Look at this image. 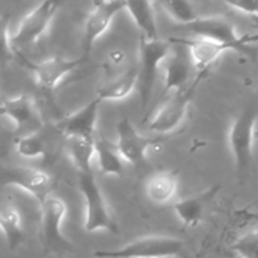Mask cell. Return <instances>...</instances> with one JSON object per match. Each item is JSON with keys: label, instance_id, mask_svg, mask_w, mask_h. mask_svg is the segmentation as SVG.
<instances>
[{"label": "cell", "instance_id": "f546056e", "mask_svg": "<svg viewBox=\"0 0 258 258\" xmlns=\"http://www.w3.org/2000/svg\"><path fill=\"white\" fill-rule=\"evenodd\" d=\"M116 2V0H95V4H101V3H111Z\"/></svg>", "mask_w": 258, "mask_h": 258}, {"label": "cell", "instance_id": "5b68a950", "mask_svg": "<svg viewBox=\"0 0 258 258\" xmlns=\"http://www.w3.org/2000/svg\"><path fill=\"white\" fill-rule=\"evenodd\" d=\"M257 112L247 108L232 121L228 131V145L233 158L234 166L239 175H243L251 168L253 160L254 139H256Z\"/></svg>", "mask_w": 258, "mask_h": 258}, {"label": "cell", "instance_id": "5bb4252c", "mask_svg": "<svg viewBox=\"0 0 258 258\" xmlns=\"http://www.w3.org/2000/svg\"><path fill=\"white\" fill-rule=\"evenodd\" d=\"M101 103L102 102L97 97H95L77 111L60 118L55 123V131L59 133L64 139L72 138V136L96 138Z\"/></svg>", "mask_w": 258, "mask_h": 258}, {"label": "cell", "instance_id": "d4e9b609", "mask_svg": "<svg viewBox=\"0 0 258 258\" xmlns=\"http://www.w3.org/2000/svg\"><path fill=\"white\" fill-rule=\"evenodd\" d=\"M174 22L185 25L199 17L190 0H153Z\"/></svg>", "mask_w": 258, "mask_h": 258}, {"label": "cell", "instance_id": "7a4b0ae2", "mask_svg": "<svg viewBox=\"0 0 258 258\" xmlns=\"http://www.w3.org/2000/svg\"><path fill=\"white\" fill-rule=\"evenodd\" d=\"M174 45L169 39L158 38H146L141 35L139 44V64L138 68V85L140 96L141 108L145 111L153 97L154 87H155L156 76L159 68L164 60L170 54Z\"/></svg>", "mask_w": 258, "mask_h": 258}, {"label": "cell", "instance_id": "4316f807", "mask_svg": "<svg viewBox=\"0 0 258 258\" xmlns=\"http://www.w3.org/2000/svg\"><path fill=\"white\" fill-rule=\"evenodd\" d=\"M232 251L237 258H257L258 236L256 229L239 237L232 246Z\"/></svg>", "mask_w": 258, "mask_h": 258}, {"label": "cell", "instance_id": "7402d4cb", "mask_svg": "<svg viewBox=\"0 0 258 258\" xmlns=\"http://www.w3.org/2000/svg\"><path fill=\"white\" fill-rule=\"evenodd\" d=\"M95 159L103 175L121 176L125 170V163L116 149L115 143L103 135L96 136Z\"/></svg>", "mask_w": 258, "mask_h": 258}, {"label": "cell", "instance_id": "ffe728a7", "mask_svg": "<svg viewBox=\"0 0 258 258\" xmlns=\"http://www.w3.org/2000/svg\"><path fill=\"white\" fill-rule=\"evenodd\" d=\"M123 9L127 10L143 37H159L155 4L153 0H123Z\"/></svg>", "mask_w": 258, "mask_h": 258}, {"label": "cell", "instance_id": "30bf717a", "mask_svg": "<svg viewBox=\"0 0 258 258\" xmlns=\"http://www.w3.org/2000/svg\"><path fill=\"white\" fill-rule=\"evenodd\" d=\"M0 183L25 191L34 198L38 204L52 194V178L49 174L30 166H8L2 169Z\"/></svg>", "mask_w": 258, "mask_h": 258}, {"label": "cell", "instance_id": "6da1fadb", "mask_svg": "<svg viewBox=\"0 0 258 258\" xmlns=\"http://www.w3.org/2000/svg\"><path fill=\"white\" fill-rule=\"evenodd\" d=\"M78 188L83 199V229L87 233L107 232L118 233L115 221L105 194L95 176V171L78 174Z\"/></svg>", "mask_w": 258, "mask_h": 258}, {"label": "cell", "instance_id": "3957f363", "mask_svg": "<svg viewBox=\"0 0 258 258\" xmlns=\"http://www.w3.org/2000/svg\"><path fill=\"white\" fill-rule=\"evenodd\" d=\"M207 76L208 73H198L186 87L174 91L170 96L164 98L163 103L149 120V130L161 135L174 133L183 123L194 95Z\"/></svg>", "mask_w": 258, "mask_h": 258}, {"label": "cell", "instance_id": "83f0119b", "mask_svg": "<svg viewBox=\"0 0 258 258\" xmlns=\"http://www.w3.org/2000/svg\"><path fill=\"white\" fill-rule=\"evenodd\" d=\"M217 2L223 3V4L243 13L248 17L254 18V19L257 18L258 0H217Z\"/></svg>", "mask_w": 258, "mask_h": 258}, {"label": "cell", "instance_id": "d6986e66", "mask_svg": "<svg viewBox=\"0 0 258 258\" xmlns=\"http://www.w3.org/2000/svg\"><path fill=\"white\" fill-rule=\"evenodd\" d=\"M0 231L9 249L14 251L24 241L22 216L13 202L0 198Z\"/></svg>", "mask_w": 258, "mask_h": 258}, {"label": "cell", "instance_id": "8fae6325", "mask_svg": "<svg viewBox=\"0 0 258 258\" xmlns=\"http://www.w3.org/2000/svg\"><path fill=\"white\" fill-rule=\"evenodd\" d=\"M171 44L181 45L186 49L191 66L198 73H209L214 63L226 52H242L237 45L214 42L203 38H169Z\"/></svg>", "mask_w": 258, "mask_h": 258}, {"label": "cell", "instance_id": "f1b7e54d", "mask_svg": "<svg viewBox=\"0 0 258 258\" xmlns=\"http://www.w3.org/2000/svg\"><path fill=\"white\" fill-rule=\"evenodd\" d=\"M123 60H125V53L120 49H115L112 52H110L107 59H106V63H107L108 67L115 68L118 67Z\"/></svg>", "mask_w": 258, "mask_h": 258}, {"label": "cell", "instance_id": "ba28073f", "mask_svg": "<svg viewBox=\"0 0 258 258\" xmlns=\"http://www.w3.org/2000/svg\"><path fill=\"white\" fill-rule=\"evenodd\" d=\"M64 0H42L20 22L17 32L12 34L14 50L37 43L49 29L55 14Z\"/></svg>", "mask_w": 258, "mask_h": 258}, {"label": "cell", "instance_id": "277c9868", "mask_svg": "<svg viewBox=\"0 0 258 258\" xmlns=\"http://www.w3.org/2000/svg\"><path fill=\"white\" fill-rule=\"evenodd\" d=\"M96 258H185V244L168 236H148L135 239L116 249H98Z\"/></svg>", "mask_w": 258, "mask_h": 258}, {"label": "cell", "instance_id": "4fadbf2b", "mask_svg": "<svg viewBox=\"0 0 258 258\" xmlns=\"http://www.w3.org/2000/svg\"><path fill=\"white\" fill-rule=\"evenodd\" d=\"M87 57L82 55L80 58H66V57H49L44 60L37 63L28 62V67L32 71L33 77L38 87L45 91H52L59 85L66 76L73 71L78 70Z\"/></svg>", "mask_w": 258, "mask_h": 258}, {"label": "cell", "instance_id": "9c48e42d", "mask_svg": "<svg viewBox=\"0 0 258 258\" xmlns=\"http://www.w3.org/2000/svg\"><path fill=\"white\" fill-rule=\"evenodd\" d=\"M117 139L115 141L116 149L122 158L123 163L139 166L146 161L149 150L159 145V138H148L139 133L128 117H122L116 125Z\"/></svg>", "mask_w": 258, "mask_h": 258}, {"label": "cell", "instance_id": "cb8c5ba5", "mask_svg": "<svg viewBox=\"0 0 258 258\" xmlns=\"http://www.w3.org/2000/svg\"><path fill=\"white\" fill-rule=\"evenodd\" d=\"M15 151L24 159L47 158V144L40 131H32L20 136L15 141Z\"/></svg>", "mask_w": 258, "mask_h": 258}, {"label": "cell", "instance_id": "2e32d148", "mask_svg": "<svg viewBox=\"0 0 258 258\" xmlns=\"http://www.w3.org/2000/svg\"><path fill=\"white\" fill-rule=\"evenodd\" d=\"M221 190V185L204 189L199 194L180 199L173 204V211L181 224L185 227H197L204 218L207 208Z\"/></svg>", "mask_w": 258, "mask_h": 258}, {"label": "cell", "instance_id": "9a60e30c", "mask_svg": "<svg viewBox=\"0 0 258 258\" xmlns=\"http://www.w3.org/2000/svg\"><path fill=\"white\" fill-rule=\"evenodd\" d=\"M121 10H123V0L95 4L83 27L82 47L85 57H88L95 43L107 32L111 23Z\"/></svg>", "mask_w": 258, "mask_h": 258}, {"label": "cell", "instance_id": "44dd1931", "mask_svg": "<svg viewBox=\"0 0 258 258\" xmlns=\"http://www.w3.org/2000/svg\"><path fill=\"white\" fill-rule=\"evenodd\" d=\"M136 85H138V68L135 66L101 86L97 90L96 97L101 102L125 100L134 92Z\"/></svg>", "mask_w": 258, "mask_h": 258}, {"label": "cell", "instance_id": "4dcf8cb0", "mask_svg": "<svg viewBox=\"0 0 258 258\" xmlns=\"http://www.w3.org/2000/svg\"><path fill=\"white\" fill-rule=\"evenodd\" d=\"M0 100H2V97H0Z\"/></svg>", "mask_w": 258, "mask_h": 258}, {"label": "cell", "instance_id": "603a6c76", "mask_svg": "<svg viewBox=\"0 0 258 258\" xmlns=\"http://www.w3.org/2000/svg\"><path fill=\"white\" fill-rule=\"evenodd\" d=\"M66 149L78 174L93 171L96 138L72 136L66 138Z\"/></svg>", "mask_w": 258, "mask_h": 258}, {"label": "cell", "instance_id": "ac0fdd59", "mask_svg": "<svg viewBox=\"0 0 258 258\" xmlns=\"http://www.w3.org/2000/svg\"><path fill=\"white\" fill-rule=\"evenodd\" d=\"M179 188V173L176 170L156 171L145 183V194L155 206H166L175 198Z\"/></svg>", "mask_w": 258, "mask_h": 258}, {"label": "cell", "instance_id": "7c38bea8", "mask_svg": "<svg viewBox=\"0 0 258 258\" xmlns=\"http://www.w3.org/2000/svg\"><path fill=\"white\" fill-rule=\"evenodd\" d=\"M0 116L9 120L17 130L38 131L43 125L42 115L34 98L29 95L0 100Z\"/></svg>", "mask_w": 258, "mask_h": 258}, {"label": "cell", "instance_id": "8992f818", "mask_svg": "<svg viewBox=\"0 0 258 258\" xmlns=\"http://www.w3.org/2000/svg\"><path fill=\"white\" fill-rule=\"evenodd\" d=\"M181 28L191 33L194 38H203L214 42L237 45L242 52H249L251 45L257 42L258 38L256 34L239 35L231 20L218 15H212V17L199 15L189 24L181 25Z\"/></svg>", "mask_w": 258, "mask_h": 258}, {"label": "cell", "instance_id": "e0dca14e", "mask_svg": "<svg viewBox=\"0 0 258 258\" xmlns=\"http://www.w3.org/2000/svg\"><path fill=\"white\" fill-rule=\"evenodd\" d=\"M188 53L178 50V48L171 49L170 54L164 60L165 63V73H164V90L161 98L168 93L179 91L189 85L188 80L190 77V64L188 60Z\"/></svg>", "mask_w": 258, "mask_h": 258}, {"label": "cell", "instance_id": "52a82bcc", "mask_svg": "<svg viewBox=\"0 0 258 258\" xmlns=\"http://www.w3.org/2000/svg\"><path fill=\"white\" fill-rule=\"evenodd\" d=\"M40 241L45 251H67L71 243L63 234V222L67 216V206L62 198L49 194L39 203Z\"/></svg>", "mask_w": 258, "mask_h": 258}, {"label": "cell", "instance_id": "484cf974", "mask_svg": "<svg viewBox=\"0 0 258 258\" xmlns=\"http://www.w3.org/2000/svg\"><path fill=\"white\" fill-rule=\"evenodd\" d=\"M10 17L0 15V64L5 66L17 55L12 44V34H10Z\"/></svg>", "mask_w": 258, "mask_h": 258}]
</instances>
